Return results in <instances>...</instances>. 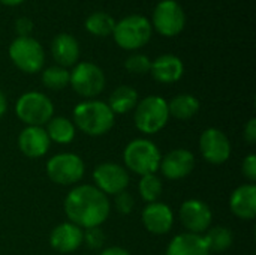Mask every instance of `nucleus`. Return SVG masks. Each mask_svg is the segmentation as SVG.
Segmentation results:
<instances>
[{
    "instance_id": "nucleus-19",
    "label": "nucleus",
    "mask_w": 256,
    "mask_h": 255,
    "mask_svg": "<svg viewBox=\"0 0 256 255\" xmlns=\"http://www.w3.org/2000/svg\"><path fill=\"white\" fill-rule=\"evenodd\" d=\"M150 74L158 83L172 84L183 77L184 65L182 59L174 54H162L152 62Z\"/></svg>"
},
{
    "instance_id": "nucleus-27",
    "label": "nucleus",
    "mask_w": 256,
    "mask_h": 255,
    "mask_svg": "<svg viewBox=\"0 0 256 255\" xmlns=\"http://www.w3.org/2000/svg\"><path fill=\"white\" fill-rule=\"evenodd\" d=\"M162 191H164V185L158 177V174L141 176V180L138 183V192L147 204L159 201Z\"/></svg>"
},
{
    "instance_id": "nucleus-24",
    "label": "nucleus",
    "mask_w": 256,
    "mask_h": 255,
    "mask_svg": "<svg viewBox=\"0 0 256 255\" xmlns=\"http://www.w3.org/2000/svg\"><path fill=\"white\" fill-rule=\"evenodd\" d=\"M46 134L48 138L57 144H69L74 141L76 128L72 120L66 117H52L46 123Z\"/></svg>"
},
{
    "instance_id": "nucleus-17",
    "label": "nucleus",
    "mask_w": 256,
    "mask_h": 255,
    "mask_svg": "<svg viewBox=\"0 0 256 255\" xmlns=\"http://www.w3.org/2000/svg\"><path fill=\"white\" fill-rule=\"evenodd\" d=\"M84 230L72 222H62L52 228L50 234V245L58 254L75 252L82 245Z\"/></svg>"
},
{
    "instance_id": "nucleus-23",
    "label": "nucleus",
    "mask_w": 256,
    "mask_h": 255,
    "mask_svg": "<svg viewBox=\"0 0 256 255\" xmlns=\"http://www.w3.org/2000/svg\"><path fill=\"white\" fill-rule=\"evenodd\" d=\"M170 117L172 116L177 120H189L200 111V101L189 93H182L174 96L168 102Z\"/></svg>"
},
{
    "instance_id": "nucleus-7",
    "label": "nucleus",
    "mask_w": 256,
    "mask_h": 255,
    "mask_svg": "<svg viewBox=\"0 0 256 255\" xmlns=\"http://www.w3.org/2000/svg\"><path fill=\"white\" fill-rule=\"evenodd\" d=\"M12 63L24 74H36L44 68L45 51L32 36H18L9 45Z\"/></svg>"
},
{
    "instance_id": "nucleus-26",
    "label": "nucleus",
    "mask_w": 256,
    "mask_h": 255,
    "mask_svg": "<svg viewBox=\"0 0 256 255\" xmlns=\"http://www.w3.org/2000/svg\"><path fill=\"white\" fill-rule=\"evenodd\" d=\"M204 240L210 249V252H224L231 248L234 236L226 227H214L208 228L204 234Z\"/></svg>"
},
{
    "instance_id": "nucleus-21",
    "label": "nucleus",
    "mask_w": 256,
    "mask_h": 255,
    "mask_svg": "<svg viewBox=\"0 0 256 255\" xmlns=\"http://www.w3.org/2000/svg\"><path fill=\"white\" fill-rule=\"evenodd\" d=\"M165 255H212L202 234L180 233L166 246Z\"/></svg>"
},
{
    "instance_id": "nucleus-22",
    "label": "nucleus",
    "mask_w": 256,
    "mask_h": 255,
    "mask_svg": "<svg viewBox=\"0 0 256 255\" xmlns=\"http://www.w3.org/2000/svg\"><path fill=\"white\" fill-rule=\"evenodd\" d=\"M138 101H140L138 92L132 86L124 84V86H118L112 90L106 104L114 114H124V113L135 110Z\"/></svg>"
},
{
    "instance_id": "nucleus-4",
    "label": "nucleus",
    "mask_w": 256,
    "mask_h": 255,
    "mask_svg": "<svg viewBox=\"0 0 256 255\" xmlns=\"http://www.w3.org/2000/svg\"><path fill=\"white\" fill-rule=\"evenodd\" d=\"M153 33L150 20L144 15H128L120 21H116L112 36L116 44L128 51H136L148 44Z\"/></svg>"
},
{
    "instance_id": "nucleus-6",
    "label": "nucleus",
    "mask_w": 256,
    "mask_h": 255,
    "mask_svg": "<svg viewBox=\"0 0 256 255\" xmlns=\"http://www.w3.org/2000/svg\"><path fill=\"white\" fill-rule=\"evenodd\" d=\"M15 114L26 126H44L54 117V104L45 93L26 92L15 104Z\"/></svg>"
},
{
    "instance_id": "nucleus-35",
    "label": "nucleus",
    "mask_w": 256,
    "mask_h": 255,
    "mask_svg": "<svg viewBox=\"0 0 256 255\" xmlns=\"http://www.w3.org/2000/svg\"><path fill=\"white\" fill-rule=\"evenodd\" d=\"M100 255H130V252L122 246H110V248H105Z\"/></svg>"
},
{
    "instance_id": "nucleus-18",
    "label": "nucleus",
    "mask_w": 256,
    "mask_h": 255,
    "mask_svg": "<svg viewBox=\"0 0 256 255\" xmlns=\"http://www.w3.org/2000/svg\"><path fill=\"white\" fill-rule=\"evenodd\" d=\"M231 212L243 219L252 221L256 216V186L255 183H244L234 189L230 197Z\"/></svg>"
},
{
    "instance_id": "nucleus-11",
    "label": "nucleus",
    "mask_w": 256,
    "mask_h": 255,
    "mask_svg": "<svg viewBox=\"0 0 256 255\" xmlns=\"http://www.w3.org/2000/svg\"><path fill=\"white\" fill-rule=\"evenodd\" d=\"M94 186L105 195H117L128 189L129 173L128 170L116 162H102L93 170Z\"/></svg>"
},
{
    "instance_id": "nucleus-8",
    "label": "nucleus",
    "mask_w": 256,
    "mask_h": 255,
    "mask_svg": "<svg viewBox=\"0 0 256 255\" xmlns=\"http://www.w3.org/2000/svg\"><path fill=\"white\" fill-rule=\"evenodd\" d=\"M46 176L51 182L60 186H70L78 183L86 173L84 161L70 152L57 153L46 162Z\"/></svg>"
},
{
    "instance_id": "nucleus-1",
    "label": "nucleus",
    "mask_w": 256,
    "mask_h": 255,
    "mask_svg": "<svg viewBox=\"0 0 256 255\" xmlns=\"http://www.w3.org/2000/svg\"><path fill=\"white\" fill-rule=\"evenodd\" d=\"M63 209L69 222L87 230L100 227L108 219L111 203L94 185H78L66 195Z\"/></svg>"
},
{
    "instance_id": "nucleus-3",
    "label": "nucleus",
    "mask_w": 256,
    "mask_h": 255,
    "mask_svg": "<svg viewBox=\"0 0 256 255\" xmlns=\"http://www.w3.org/2000/svg\"><path fill=\"white\" fill-rule=\"evenodd\" d=\"M160 150L148 138H135L123 150V161L126 170L138 176L156 174L160 165Z\"/></svg>"
},
{
    "instance_id": "nucleus-32",
    "label": "nucleus",
    "mask_w": 256,
    "mask_h": 255,
    "mask_svg": "<svg viewBox=\"0 0 256 255\" xmlns=\"http://www.w3.org/2000/svg\"><path fill=\"white\" fill-rule=\"evenodd\" d=\"M242 170H243V174L244 177L254 183L256 180V155L255 153H249L244 161H243V165H242Z\"/></svg>"
},
{
    "instance_id": "nucleus-29",
    "label": "nucleus",
    "mask_w": 256,
    "mask_h": 255,
    "mask_svg": "<svg viewBox=\"0 0 256 255\" xmlns=\"http://www.w3.org/2000/svg\"><path fill=\"white\" fill-rule=\"evenodd\" d=\"M152 60L141 53H134L124 60V68L128 72L135 74V75H144L150 72Z\"/></svg>"
},
{
    "instance_id": "nucleus-12",
    "label": "nucleus",
    "mask_w": 256,
    "mask_h": 255,
    "mask_svg": "<svg viewBox=\"0 0 256 255\" xmlns=\"http://www.w3.org/2000/svg\"><path fill=\"white\" fill-rule=\"evenodd\" d=\"M200 152L207 162L220 165L230 159L232 146L224 131L218 128H208L202 131L200 137Z\"/></svg>"
},
{
    "instance_id": "nucleus-25",
    "label": "nucleus",
    "mask_w": 256,
    "mask_h": 255,
    "mask_svg": "<svg viewBox=\"0 0 256 255\" xmlns=\"http://www.w3.org/2000/svg\"><path fill=\"white\" fill-rule=\"evenodd\" d=\"M84 27L86 30L93 35V36H99V38H105L112 35V30L116 27V20L106 14V12H93L90 14L86 21H84Z\"/></svg>"
},
{
    "instance_id": "nucleus-36",
    "label": "nucleus",
    "mask_w": 256,
    "mask_h": 255,
    "mask_svg": "<svg viewBox=\"0 0 256 255\" xmlns=\"http://www.w3.org/2000/svg\"><path fill=\"white\" fill-rule=\"evenodd\" d=\"M6 110H8V101H6V96H4V93L0 90V119L4 116Z\"/></svg>"
},
{
    "instance_id": "nucleus-15",
    "label": "nucleus",
    "mask_w": 256,
    "mask_h": 255,
    "mask_svg": "<svg viewBox=\"0 0 256 255\" xmlns=\"http://www.w3.org/2000/svg\"><path fill=\"white\" fill-rule=\"evenodd\" d=\"M141 219L144 228L156 236L170 233L174 225V213L171 207L160 201L147 204L141 213Z\"/></svg>"
},
{
    "instance_id": "nucleus-14",
    "label": "nucleus",
    "mask_w": 256,
    "mask_h": 255,
    "mask_svg": "<svg viewBox=\"0 0 256 255\" xmlns=\"http://www.w3.org/2000/svg\"><path fill=\"white\" fill-rule=\"evenodd\" d=\"M195 168V155L188 149H174L160 159L159 170L170 180H182Z\"/></svg>"
},
{
    "instance_id": "nucleus-37",
    "label": "nucleus",
    "mask_w": 256,
    "mask_h": 255,
    "mask_svg": "<svg viewBox=\"0 0 256 255\" xmlns=\"http://www.w3.org/2000/svg\"><path fill=\"white\" fill-rule=\"evenodd\" d=\"M24 0H0V3L2 5H4V6H18V5H21Z\"/></svg>"
},
{
    "instance_id": "nucleus-28",
    "label": "nucleus",
    "mask_w": 256,
    "mask_h": 255,
    "mask_svg": "<svg viewBox=\"0 0 256 255\" xmlns=\"http://www.w3.org/2000/svg\"><path fill=\"white\" fill-rule=\"evenodd\" d=\"M69 71L58 65L50 66L42 72V83L50 90H62L69 86Z\"/></svg>"
},
{
    "instance_id": "nucleus-10",
    "label": "nucleus",
    "mask_w": 256,
    "mask_h": 255,
    "mask_svg": "<svg viewBox=\"0 0 256 255\" xmlns=\"http://www.w3.org/2000/svg\"><path fill=\"white\" fill-rule=\"evenodd\" d=\"M150 24L159 35L174 38L184 30L186 14L178 2L162 0L156 5Z\"/></svg>"
},
{
    "instance_id": "nucleus-9",
    "label": "nucleus",
    "mask_w": 256,
    "mask_h": 255,
    "mask_svg": "<svg viewBox=\"0 0 256 255\" xmlns=\"http://www.w3.org/2000/svg\"><path fill=\"white\" fill-rule=\"evenodd\" d=\"M69 84L74 92L82 98L92 99L100 95L105 89L106 78L104 71L92 62H81L69 72Z\"/></svg>"
},
{
    "instance_id": "nucleus-5",
    "label": "nucleus",
    "mask_w": 256,
    "mask_h": 255,
    "mask_svg": "<svg viewBox=\"0 0 256 255\" xmlns=\"http://www.w3.org/2000/svg\"><path fill=\"white\" fill-rule=\"evenodd\" d=\"M134 120L136 129L141 134L146 135L158 134L166 126L170 120L168 101L158 95L142 98L141 101H138L135 107Z\"/></svg>"
},
{
    "instance_id": "nucleus-31",
    "label": "nucleus",
    "mask_w": 256,
    "mask_h": 255,
    "mask_svg": "<svg viewBox=\"0 0 256 255\" xmlns=\"http://www.w3.org/2000/svg\"><path fill=\"white\" fill-rule=\"evenodd\" d=\"M114 207L120 215L132 213V210L135 207V200H134L132 194H129L128 191H123V192L114 195Z\"/></svg>"
},
{
    "instance_id": "nucleus-30",
    "label": "nucleus",
    "mask_w": 256,
    "mask_h": 255,
    "mask_svg": "<svg viewBox=\"0 0 256 255\" xmlns=\"http://www.w3.org/2000/svg\"><path fill=\"white\" fill-rule=\"evenodd\" d=\"M82 243L87 245L90 249H100L105 243V233L100 230V227L87 228L84 230Z\"/></svg>"
},
{
    "instance_id": "nucleus-2",
    "label": "nucleus",
    "mask_w": 256,
    "mask_h": 255,
    "mask_svg": "<svg viewBox=\"0 0 256 255\" xmlns=\"http://www.w3.org/2000/svg\"><path fill=\"white\" fill-rule=\"evenodd\" d=\"M74 125L88 137H102L108 134L116 122V114L106 102L98 99H87L75 105Z\"/></svg>"
},
{
    "instance_id": "nucleus-34",
    "label": "nucleus",
    "mask_w": 256,
    "mask_h": 255,
    "mask_svg": "<svg viewBox=\"0 0 256 255\" xmlns=\"http://www.w3.org/2000/svg\"><path fill=\"white\" fill-rule=\"evenodd\" d=\"M244 140L249 143V144H255L256 143V119L252 117L246 126H244V134H243Z\"/></svg>"
},
{
    "instance_id": "nucleus-16",
    "label": "nucleus",
    "mask_w": 256,
    "mask_h": 255,
    "mask_svg": "<svg viewBox=\"0 0 256 255\" xmlns=\"http://www.w3.org/2000/svg\"><path fill=\"white\" fill-rule=\"evenodd\" d=\"M51 140L42 126H26L18 135V147L21 153L30 159H38L46 155Z\"/></svg>"
},
{
    "instance_id": "nucleus-13",
    "label": "nucleus",
    "mask_w": 256,
    "mask_h": 255,
    "mask_svg": "<svg viewBox=\"0 0 256 255\" xmlns=\"http://www.w3.org/2000/svg\"><path fill=\"white\" fill-rule=\"evenodd\" d=\"M178 218L183 227L188 230L186 233L192 234H204L213 221V213L208 204L201 200L190 198L186 200L178 210Z\"/></svg>"
},
{
    "instance_id": "nucleus-20",
    "label": "nucleus",
    "mask_w": 256,
    "mask_h": 255,
    "mask_svg": "<svg viewBox=\"0 0 256 255\" xmlns=\"http://www.w3.org/2000/svg\"><path fill=\"white\" fill-rule=\"evenodd\" d=\"M51 54L58 66H75L80 59V44L69 33H58L51 42Z\"/></svg>"
},
{
    "instance_id": "nucleus-33",
    "label": "nucleus",
    "mask_w": 256,
    "mask_h": 255,
    "mask_svg": "<svg viewBox=\"0 0 256 255\" xmlns=\"http://www.w3.org/2000/svg\"><path fill=\"white\" fill-rule=\"evenodd\" d=\"M15 32L18 36H30L33 32V21L28 17H20L15 21Z\"/></svg>"
}]
</instances>
